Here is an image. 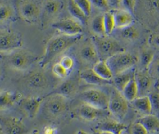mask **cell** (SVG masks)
I'll return each mask as SVG.
<instances>
[{"label": "cell", "mask_w": 159, "mask_h": 134, "mask_svg": "<svg viewBox=\"0 0 159 134\" xmlns=\"http://www.w3.org/2000/svg\"><path fill=\"white\" fill-rule=\"evenodd\" d=\"M135 70L133 68L119 74L114 75L112 79V82L114 86V87L121 92L125 86L135 76Z\"/></svg>", "instance_id": "cb8c5ba5"}, {"label": "cell", "mask_w": 159, "mask_h": 134, "mask_svg": "<svg viewBox=\"0 0 159 134\" xmlns=\"http://www.w3.org/2000/svg\"><path fill=\"white\" fill-rule=\"evenodd\" d=\"M57 128L53 125H45L43 128V134H56Z\"/></svg>", "instance_id": "b9f144b4"}, {"label": "cell", "mask_w": 159, "mask_h": 134, "mask_svg": "<svg viewBox=\"0 0 159 134\" xmlns=\"http://www.w3.org/2000/svg\"><path fill=\"white\" fill-rule=\"evenodd\" d=\"M42 6L37 0H20L19 12L22 19L27 23L34 24L40 20Z\"/></svg>", "instance_id": "30bf717a"}, {"label": "cell", "mask_w": 159, "mask_h": 134, "mask_svg": "<svg viewBox=\"0 0 159 134\" xmlns=\"http://www.w3.org/2000/svg\"><path fill=\"white\" fill-rule=\"evenodd\" d=\"M155 58V55L152 50L149 48H143L142 50L139 60L142 66V69H148L150 65Z\"/></svg>", "instance_id": "4dcf8cb0"}, {"label": "cell", "mask_w": 159, "mask_h": 134, "mask_svg": "<svg viewBox=\"0 0 159 134\" xmlns=\"http://www.w3.org/2000/svg\"><path fill=\"white\" fill-rule=\"evenodd\" d=\"M52 27L57 30L61 34L75 36L83 34V25L73 18H65L54 21Z\"/></svg>", "instance_id": "5bb4252c"}, {"label": "cell", "mask_w": 159, "mask_h": 134, "mask_svg": "<svg viewBox=\"0 0 159 134\" xmlns=\"http://www.w3.org/2000/svg\"><path fill=\"white\" fill-rule=\"evenodd\" d=\"M27 134H39V131L37 129H34Z\"/></svg>", "instance_id": "681fc988"}, {"label": "cell", "mask_w": 159, "mask_h": 134, "mask_svg": "<svg viewBox=\"0 0 159 134\" xmlns=\"http://www.w3.org/2000/svg\"><path fill=\"white\" fill-rule=\"evenodd\" d=\"M80 79L84 83L91 85L102 86L109 84H112V81L104 80L100 78L93 69V68H86L79 72Z\"/></svg>", "instance_id": "7402d4cb"}, {"label": "cell", "mask_w": 159, "mask_h": 134, "mask_svg": "<svg viewBox=\"0 0 159 134\" xmlns=\"http://www.w3.org/2000/svg\"><path fill=\"white\" fill-rule=\"evenodd\" d=\"M1 134H27V129L22 118L11 115H0Z\"/></svg>", "instance_id": "8fae6325"}, {"label": "cell", "mask_w": 159, "mask_h": 134, "mask_svg": "<svg viewBox=\"0 0 159 134\" xmlns=\"http://www.w3.org/2000/svg\"><path fill=\"white\" fill-rule=\"evenodd\" d=\"M136 4V0H121L120 6L122 9L133 13Z\"/></svg>", "instance_id": "60d3db41"}, {"label": "cell", "mask_w": 159, "mask_h": 134, "mask_svg": "<svg viewBox=\"0 0 159 134\" xmlns=\"http://www.w3.org/2000/svg\"><path fill=\"white\" fill-rule=\"evenodd\" d=\"M82 38L83 34L75 36L59 34L52 37L48 40L44 53L39 61V67L45 68L54 59L77 43Z\"/></svg>", "instance_id": "6da1fadb"}, {"label": "cell", "mask_w": 159, "mask_h": 134, "mask_svg": "<svg viewBox=\"0 0 159 134\" xmlns=\"http://www.w3.org/2000/svg\"><path fill=\"white\" fill-rule=\"evenodd\" d=\"M92 6H95L99 9L107 11L110 5L107 0H89Z\"/></svg>", "instance_id": "ab89813d"}, {"label": "cell", "mask_w": 159, "mask_h": 134, "mask_svg": "<svg viewBox=\"0 0 159 134\" xmlns=\"http://www.w3.org/2000/svg\"><path fill=\"white\" fill-rule=\"evenodd\" d=\"M130 103L135 109L144 115L152 114V104L148 95L138 96Z\"/></svg>", "instance_id": "d4e9b609"}, {"label": "cell", "mask_w": 159, "mask_h": 134, "mask_svg": "<svg viewBox=\"0 0 159 134\" xmlns=\"http://www.w3.org/2000/svg\"><path fill=\"white\" fill-rule=\"evenodd\" d=\"M106 61L114 76L133 68L138 62V58L132 53L124 51L112 55Z\"/></svg>", "instance_id": "8992f818"}, {"label": "cell", "mask_w": 159, "mask_h": 134, "mask_svg": "<svg viewBox=\"0 0 159 134\" xmlns=\"http://www.w3.org/2000/svg\"><path fill=\"white\" fill-rule=\"evenodd\" d=\"M148 71L152 78L156 80L157 85L159 88V57L154 58L148 68Z\"/></svg>", "instance_id": "d590c367"}, {"label": "cell", "mask_w": 159, "mask_h": 134, "mask_svg": "<svg viewBox=\"0 0 159 134\" xmlns=\"http://www.w3.org/2000/svg\"><path fill=\"white\" fill-rule=\"evenodd\" d=\"M22 97V94L19 92L9 90H0V111L12 107Z\"/></svg>", "instance_id": "44dd1931"}, {"label": "cell", "mask_w": 159, "mask_h": 134, "mask_svg": "<svg viewBox=\"0 0 159 134\" xmlns=\"http://www.w3.org/2000/svg\"><path fill=\"white\" fill-rule=\"evenodd\" d=\"M148 96L152 104V114L159 118V91H152Z\"/></svg>", "instance_id": "836d02e7"}, {"label": "cell", "mask_w": 159, "mask_h": 134, "mask_svg": "<svg viewBox=\"0 0 159 134\" xmlns=\"http://www.w3.org/2000/svg\"><path fill=\"white\" fill-rule=\"evenodd\" d=\"M63 7V3L60 0H45L42 6L40 20L41 25L45 27L57 17Z\"/></svg>", "instance_id": "4fadbf2b"}, {"label": "cell", "mask_w": 159, "mask_h": 134, "mask_svg": "<svg viewBox=\"0 0 159 134\" xmlns=\"http://www.w3.org/2000/svg\"><path fill=\"white\" fill-rule=\"evenodd\" d=\"M60 63L70 73L74 68L75 65V61L74 58L70 55H63L59 60Z\"/></svg>", "instance_id": "74e56055"}, {"label": "cell", "mask_w": 159, "mask_h": 134, "mask_svg": "<svg viewBox=\"0 0 159 134\" xmlns=\"http://www.w3.org/2000/svg\"><path fill=\"white\" fill-rule=\"evenodd\" d=\"M131 134H149L145 127L137 121L130 127Z\"/></svg>", "instance_id": "f35d334b"}, {"label": "cell", "mask_w": 159, "mask_h": 134, "mask_svg": "<svg viewBox=\"0 0 159 134\" xmlns=\"http://www.w3.org/2000/svg\"><path fill=\"white\" fill-rule=\"evenodd\" d=\"M67 9L69 13L71 16V17L78 21L83 26L87 24L88 17L78 7L73 0L68 1Z\"/></svg>", "instance_id": "4316f807"}, {"label": "cell", "mask_w": 159, "mask_h": 134, "mask_svg": "<svg viewBox=\"0 0 159 134\" xmlns=\"http://www.w3.org/2000/svg\"><path fill=\"white\" fill-rule=\"evenodd\" d=\"M120 30L121 37L127 40H134L139 36V32L135 27L132 25L125 27Z\"/></svg>", "instance_id": "d6a6232c"}, {"label": "cell", "mask_w": 159, "mask_h": 134, "mask_svg": "<svg viewBox=\"0 0 159 134\" xmlns=\"http://www.w3.org/2000/svg\"><path fill=\"white\" fill-rule=\"evenodd\" d=\"M93 71L102 79L112 81L113 78V73L106 61L99 60L93 66Z\"/></svg>", "instance_id": "484cf974"}, {"label": "cell", "mask_w": 159, "mask_h": 134, "mask_svg": "<svg viewBox=\"0 0 159 134\" xmlns=\"http://www.w3.org/2000/svg\"><path fill=\"white\" fill-rule=\"evenodd\" d=\"M81 102L101 109H108L109 95L99 88H89L79 95Z\"/></svg>", "instance_id": "ba28073f"}, {"label": "cell", "mask_w": 159, "mask_h": 134, "mask_svg": "<svg viewBox=\"0 0 159 134\" xmlns=\"http://www.w3.org/2000/svg\"><path fill=\"white\" fill-rule=\"evenodd\" d=\"M44 102L45 112L53 118H59L70 110V99L58 94H46Z\"/></svg>", "instance_id": "5b68a950"}, {"label": "cell", "mask_w": 159, "mask_h": 134, "mask_svg": "<svg viewBox=\"0 0 159 134\" xmlns=\"http://www.w3.org/2000/svg\"><path fill=\"white\" fill-rule=\"evenodd\" d=\"M78 7L88 17L92 11V4L89 0H73Z\"/></svg>", "instance_id": "8d00e7d4"}, {"label": "cell", "mask_w": 159, "mask_h": 134, "mask_svg": "<svg viewBox=\"0 0 159 134\" xmlns=\"http://www.w3.org/2000/svg\"><path fill=\"white\" fill-rule=\"evenodd\" d=\"M103 16L106 35H109L111 34L116 28L114 14L111 11H107L103 14Z\"/></svg>", "instance_id": "1f68e13d"}, {"label": "cell", "mask_w": 159, "mask_h": 134, "mask_svg": "<svg viewBox=\"0 0 159 134\" xmlns=\"http://www.w3.org/2000/svg\"><path fill=\"white\" fill-rule=\"evenodd\" d=\"M75 115L79 118L91 122L99 118H104L111 115L108 109L96 108L82 102L75 110Z\"/></svg>", "instance_id": "7c38bea8"}, {"label": "cell", "mask_w": 159, "mask_h": 134, "mask_svg": "<svg viewBox=\"0 0 159 134\" xmlns=\"http://www.w3.org/2000/svg\"><path fill=\"white\" fill-rule=\"evenodd\" d=\"M127 126L117 120L108 117L102 118L94 127V130L106 132L112 134H123Z\"/></svg>", "instance_id": "e0dca14e"}, {"label": "cell", "mask_w": 159, "mask_h": 134, "mask_svg": "<svg viewBox=\"0 0 159 134\" xmlns=\"http://www.w3.org/2000/svg\"><path fill=\"white\" fill-rule=\"evenodd\" d=\"M112 12L117 29H122L133 25L134 17L132 12L122 8L116 9Z\"/></svg>", "instance_id": "ffe728a7"}, {"label": "cell", "mask_w": 159, "mask_h": 134, "mask_svg": "<svg viewBox=\"0 0 159 134\" xmlns=\"http://www.w3.org/2000/svg\"><path fill=\"white\" fill-rule=\"evenodd\" d=\"M75 134H93V133H88V132H85L83 130H80Z\"/></svg>", "instance_id": "c3c4849f"}, {"label": "cell", "mask_w": 159, "mask_h": 134, "mask_svg": "<svg viewBox=\"0 0 159 134\" xmlns=\"http://www.w3.org/2000/svg\"><path fill=\"white\" fill-rule=\"evenodd\" d=\"M43 68L29 70L22 79V83L27 89L34 92H42L49 89L50 81Z\"/></svg>", "instance_id": "277c9868"}, {"label": "cell", "mask_w": 159, "mask_h": 134, "mask_svg": "<svg viewBox=\"0 0 159 134\" xmlns=\"http://www.w3.org/2000/svg\"><path fill=\"white\" fill-rule=\"evenodd\" d=\"M137 122L145 127L148 133H155L159 132V118L153 114L144 115L140 117Z\"/></svg>", "instance_id": "603a6c76"}, {"label": "cell", "mask_w": 159, "mask_h": 134, "mask_svg": "<svg viewBox=\"0 0 159 134\" xmlns=\"http://www.w3.org/2000/svg\"><path fill=\"white\" fill-rule=\"evenodd\" d=\"M129 102L122 92L114 87L109 94L108 110L111 115L120 121L125 117L128 112Z\"/></svg>", "instance_id": "52a82bcc"}, {"label": "cell", "mask_w": 159, "mask_h": 134, "mask_svg": "<svg viewBox=\"0 0 159 134\" xmlns=\"http://www.w3.org/2000/svg\"><path fill=\"white\" fill-rule=\"evenodd\" d=\"M53 74L58 78L65 79L67 78L69 74L70 73L68 70H66L59 61L55 63L52 68Z\"/></svg>", "instance_id": "e575fe53"}, {"label": "cell", "mask_w": 159, "mask_h": 134, "mask_svg": "<svg viewBox=\"0 0 159 134\" xmlns=\"http://www.w3.org/2000/svg\"><path fill=\"white\" fill-rule=\"evenodd\" d=\"M153 43L155 46H156L157 47L159 48V34L156 35L152 40Z\"/></svg>", "instance_id": "f6af8a7d"}, {"label": "cell", "mask_w": 159, "mask_h": 134, "mask_svg": "<svg viewBox=\"0 0 159 134\" xmlns=\"http://www.w3.org/2000/svg\"><path fill=\"white\" fill-rule=\"evenodd\" d=\"M0 55L10 68L18 71L29 70L37 60L35 53L22 47Z\"/></svg>", "instance_id": "7a4b0ae2"}, {"label": "cell", "mask_w": 159, "mask_h": 134, "mask_svg": "<svg viewBox=\"0 0 159 134\" xmlns=\"http://www.w3.org/2000/svg\"><path fill=\"white\" fill-rule=\"evenodd\" d=\"M135 78L138 86L139 96H148L152 92L153 84V78L148 69H142L140 71H135Z\"/></svg>", "instance_id": "ac0fdd59"}, {"label": "cell", "mask_w": 159, "mask_h": 134, "mask_svg": "<svg viewBox=\"0 0 159 134\" xmlns=\"http://www.w3.org/2000/svg\"><path fill=\"white\" fill-rule=\"evenodd\" d=\"M23 38L20 34L13 30H0V55L22 48Z\"/></svg>", "instance_id": "9c48e42d"}, {"label": "cell", "mask_w": 159, "mask_h": 134, "mask_svg": "<svg viewBox=\"0 0 159 134\" xmlns=\"http://www.w3.org/2000/svg\"><path fill=\"white\" fill-rule=\"evenodd\" d=\"M78 55L80 60L83 63L93 66L100 60L96 49L91 41L81 47Z\"/></svg>", "instance_id": "d6986e66"}, {"label": "cell", "mask_w": 159, "mask_h": 134, "mask_svg": "<svg viewBox=\"0 0 159 134\" xmlns=\"http://www.w3.org/2000/svg\"><path fill=\"white\" fill-rule=\"evenodd\" d=\"M91 28L93 32L96 35H99V36L106 35L105 32L104 24L103 14L96 16L93 19L91 24Z\"/></svg>", "instance_id": "f546056e"}, {"label": "cell", "mask_w": 159, "mask_h": 134, "mask_svg": "<svg viewBox=\"0 0 159 134\" xmlns=\"http://www.w3.org/2000/svg\"><path fill=\"white\" fill-rule=\"evenodd\" d=\"M93 134H112L109 132H102V131H96L94 130Z\"/></svg>", "instance_id": "7dc6e473"}, {"label": "cell", "mask_w": 159, "mask_h": 134, "mask_svg": "<svg viewBox=\"0 0 159 134\" xmlns=\"http://www.w3.org/2000/svg\"><path fill=\"white\" fill-rule=\"evenodd\" d=\"M110 6H112L114 7H118L120 6L121 0H107Z\"/></svg>", "instance_id": "ee69618b"}, {"label": "cell", "mask_w": 159, "mask_h": 134, "mask_svg": "<svg viewBox=\"0 0 159 134\" xmlns=\"http://www.w3.org/2000/svg\"><path fill=\"white\" fill-rule=\"evenodd\" d=\"M3 76H4V69L1 63L0 62V81L2 79Z\"/></svg>", "instance_id": "bcb514c9"}, {"label": "cell", "mask_w": 159, "mask_h": 134, "mask_svg": "<svg viewBox=\"0 0 159 134\" xmlns=\"http://www.w3.org/2000/svg\"><path fill=\"white\" fill-rule=\"evenodd\" d=\"M149 6L154 10H159V0H150Z\"/></svg>", "instance_id": "7bdbcfd3"}, {"label": "cell", "mask_w": 159, "mask_h": 134, "mask_svg": "<svg viewBox=\"0 0 159 134\" xmlns=\"http://www.w3.org/2000/svg\"><path fill=\"white\" fill-rule=\"evenodd\" d=\"M15 16V10L12 5L7 3L0 4V24H5Z\"/></svg>", "instance_id": "f1b7e54d"}, {"label": "cell", "mask_w": 159, "mask_h": 134, "mask_svg": "<svg viewBox=\"0 0 159 134\" xmlns=\"http://www.w3.org/2000/svg\"><path fill=\"white\" fill-rule=\"evenodd\" d=\"M45 97V96L22 97L17 104L29 118H34L37 115Z\"/></svg>", "instance_id": "9a60e30c"}, {"label": "cell", "mask_w": 159, "mask_h": 134, "mask_svg": "<svg viewBox=\"0 0 159 134\" xmlns=\"http://www.w3.org/2000/svg\"><path fill=\"white\" fill-rule=\"evenodd\" d=\"M121 92L129 102L139 96V89L135 76L125 86Z\"/></svg>", "instance_id": "83f0119b"}, {"label": "cell", "mask_w": 159, "mask_h": 134, "mask_svg": "<svg viewBox=\"0 0 159 134\" xmlns=\"http://www.w3.org/2000/svg\"><path fill=\"white\" fill-rule=\"evenodd\" d=\"M79 73L78 76H73L71 78H66L61 84H60L55 89L47 94H58L70 99L77 94L79 89Z\"/></svg>", "instance_id": "2e32d148"}, {"label": "cell", "mask_w": 159, "mask_h": 134, "mask_svg": "<svg viewBox=\"0 0 159 134\" xmlns=\"http://www.w3.org/2000/svg\"><path fill=\"white\" fill-rule=\"evenodd\" d=\"M91 42L96 49L100 60L106 61L112 55L125 51L118 42L106 35H94L91 37Z\"/></svg>", "instance_id": "3957f363"}, {"label": "cell", "mask_w": 159, "mask_h": 134, "mask_svg": "<svg viewBox=\"0 0 159 134\" xmlns=\"http://www.w3.org/2000/svg\"><path fill=\"white\" fill-rule=\"evenodd\" d=\"M158 91H159V88H158Z\"/></svg>", "instance_id": "f907efd6"}]
</instances>
